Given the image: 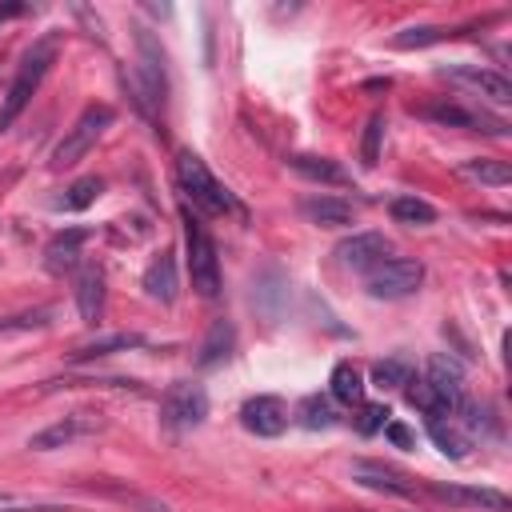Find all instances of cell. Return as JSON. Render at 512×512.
<instances>
[{
  "instance_id": "cell-27",
  "label": "cell",
  "mask_w": 512,
  "mask_h": 512,
  "mask_svg": "<svg viewBox=\"0 0 512 512\" xmlns=\"http://www.w3.org/2000/svg\"><path fill=\"white\" fill-rule=\"evenodd\" d=\"M460 172H464V176H472V180H480V184H492V188H504V184L512 180V168H508L504 160H492V156L464 160V164H460Z\"/></svg>"
},
{
  "instance_id": "cell-31",
  "label": "cell",
  "mask_w": 512,
  "mask_h": 512,
  "mask_svg": "<svg viewBox=\"0 0 512 512\" xmlns=\"http://www.w3.org/2000/svg\"><path fill=\"white\" fill-rule=\"evenodd\" d=\"M388 404H360V416H356V432L360 436H376V432H384V424H388Z\"/></svg>"
},
{
  "instance_id": "cell-10",
  "label": "cell",
  "mask_w": 512,
  "mask_h": 512,
  "mask_svg": "<svg viewBox=\"0 0 512 512\" xmlns=\"http://www.w3.org/2000/svg\"><path fill=\"white\" fill-rule=\"evenodd\" d=\"M428 496H436L440 504L448 508H476V512H512V500L508 492L500 488H488V484H428Z\"/></svg>"
},
{
  "instance_id": "cell-21",
  "label": "cell",
  "mask_w": 512,
  "mask_h": 512,
  "mask_svg": "<svg viewBox=\"0 0 512 512\" xmlns=\"http://www.w3.org/2000/svg\"><path fill=\"white\" fill-rule=\"evenodd\" d=\"M328 400H336L344 408L364 404V376H360V368L352 360L332 364V372H328Z\"/></svg>"
},
{
  "instance_id": "cell-12",
  "label": "cell",
  "mask_w": 512,
  "mask_h": 512,
  "mask_svg": "<svg viewBox=\"0 0 512 512\" xmlns=\"http://www.w3.org/2000/svg\"><path fill=\"white\" fill-rule=\"evenodd\" d=\"M100 428H104V420H100V416H92V412H72V416H64V420H56V424L40 428V432L28 440V448H36V452L68 448V444H76V440H84V436H96Z\"/></svg>"
},
{
  "instance_id": "cell-26",
  "label": "cell",
  "mask_w": 512,
  "mask_h": 512,
  "mask_svg": "<svg viewBox=\"0 0 512 512\" xmlns=\"http://www.w3.org/2000/svg\"><path fill=\"white\" fill-rule=\"evenodd\" d=\"M296 420L304 424V428H332L340 416H336V408H332V400L328 396H320V392H312V396H304L300 400V408H296Z\"/></svg>"
},
{
  "instance_id": "cell-24",
  "label": "cell",
  "mask_w": 512,
  "mask_h": 512,
  "mask_svg": "<svg viewBox=\"0 0 512 512\" xmlns=\"http://www.w3.org/2000/svg\"><path fill=\"white\" fill-rule=\"evenodd\" d=\"M388 212H392L396 224H408V228H428V224H436V208H432L428 200L412 196V192L392 196V200H388Z\"/></svg>"
},
{
  "instance_id": "cell-5",
  "label": "cell",
  "mask_w": 512,
  "mask_h": 512,
  "mask_svg": "<svg viewBox=\"0 0 512 512\" xmlns=\"http://www.w3.org/2000/svg\"><path fill=\"white\" fill-rule=\"evenodd\" d=\"M116 120V112L108 108V104H88L80 116H76V124L64 132V140L52 148V168H72V164H80L88 152H92V144L104 136V128Z\"/></svg>"
},
{
  "instance_id": "cell-8",
  "label": "cell",
  "mask_w": 512,
  "mask_h": 512,
  "mask_svg": "<svg viewBox=\"0 0 512 512\" xmlns=\"http://www.w3.org/2000/svg\"><path fill=\"white\" fill-rule=\"evenodd\" d=\"M416 116L440 124V128H464V132H488V136H508V124L500 116H488L480 108H468V104H456V100H432V104H420Z\"/></svg>"
},
{
  "instance_id": "cell-14",
  "label": "cell",
  "mask_w": 512,
  "mask_h": 512,
  "mask_svg": "<svg viewBox=\"0 0 512 512\" xmlns=\"http://www.w3.org/2000/svg\"><path fill=\"white\" fill-rule=\"evenodd\" d=\"M444 76L456 80V84H464V88H472V92H480L492 104H512V80L504 72H496V68H484V64H448Z\"/></svg>"
},
{
  "instance_id": "cell-15",
  "label": "cell",
  "mask_w": 512,
  "mask_h": 512,
  "mask_svg": "<svg viewBox=\"0 0 512 512\" xmlns=\"http://www.w3.org/2000/svg\"><path fill=\"white\" fill-rule=\"evenodd\" d=\"M104 268L100 264H80L76 272V308L84 324H100L104 320V304H108V288H104Z\"/></svg>"
},
{
  "instance_id": "cell-34",
  "label": "cell",
  "mask_w": 512,
  "mask_h": 512,
  "mask_svg": "<svg viewBox=\"0 0 512 512\" xmlns=\"http://www.w3.org/2000/svg\"><path fill=\"white\" fill-rule=\"evenodd\" d=\"M0 512H68L60 504H16V508H0Z\"/></svg>"
},
{
  "instance_id": "cell-23",
  "label": "cell",
  "mask_w": 512,
  "mask_h": 512,
  "mask_svg": "<svg viewBox=\"0 0 512 512\" xmlns=\"http://www.w3.org/2000/svg\"><path fill=\"white\" fill-rule=\"evenodd\" d=\"M232 348H236V328H232L228 320H212V328L204 332V340H200V348H196V364H200V368H212V364L228 360Z\"/></svg>"
},
{
  "instance_id": "cell-35",
  "label": "cell",
  "mask_w": 512,
  "mask_h": 512,
  "mask_svg": "<svg viewBox=\"0 0 512 512\" xmlns=\"http://www.w3.org/2000/svg\"><path fill=\"white\" fill-rule=\"evenodd\" d=\"M24 12H28V4H0V28L8 20H16V16H24Z\"/></svg>"
},
{
  "instance_id": "cell-25",
  "label": "cell",
  "mask_w": 512,
  "mask_h": 512,
  "mask_svg": "<svg viewBox=\"0 0 512 512\" xmlns=\"http://www.w3.org/2000/svg\"><path fill=\"white\" fill-rule=\"evenodd\" d=\"M412 376H416V364H412L408 356H400V352L372 364V384L384 388V392H388V388H404Z\"/></svg>"
},
{
  "instance_id": "cell-20",
  "label": "cell",
  "mask_w": 512,
  "mask_h": 512,
  "mask_svg": "<svg viewBox=\"0 0 512 512\" xmlns=\"http://www.w3.org/2000/svg\"><path fill=\"white\" fill-rule=\"evenodd\" d=\"M148 340L140 332H108V336H96L88 344H80L68 364H88V360H100V356H112V352H132V348H144Z\"/></svg>"
},
{
  "instance_id": "cell-22",
  "label": "cell",
  "mask_w": 512,
  "mask_h": 512,
  "mask_svg": "<svg viewBox=\"0 0 512 512\" xmlns=\"http://www.w3.org/2000/svg\"><path fill=\"white\" fill-rule=\"evenodd\" d=\"M288 168H292L296 176H304V180H316V184H352V176H348L336 160H328V156L296 152V156H288Z\"/></svg>"
},
{
  "instance_id": "cell-16",
  "label": "cell",
  "mask_w": 512,
  "mask_h": 512,
  "mask_svg": "<svg viewBox=\"0 0 512 512\" xmlns=\"http://www.w3.org/2000/svg\"><path fill=\"white\" fill-rule=\"evenodd\" d=\"M300 212H304L316 228H348V224L356 220V204L344 200V196H332V192L304 196V200H300Z\"/></svg>"
},
{
  "instance_id": "cell-4",
  "label": "cell",
  "mask_w": 512,
  "mask_h": 512,
  "mask_svg": "<svg viewBox=\"0 0 512 512\" xmlns=\"http://www.w3.org/2000/svg\"><path fill=\"white\" fill-rule=\"evenodd\" d=\"M184 220V248H188V276H192V288L204 296V300H216L220 296V252H216V240L212 232L204 228V220L184 204L180 212Z\"/></svg>"
},
{
  "instance_id": "cell-18",
  "label": "cell",
  "mask_w": 512,
  "mask_h": 512,
  "mask_svg": "<svg viewBox=\"0 0 512 512\" xmlns=\"http://www.w3.org/2000/svg\"><path fill=\"white\" fill-rule=\"evenodd\" d=\"M140 284H144V292H148L152 300H160V304H172V300H176V292H180L176 256H172V252H160V256H156V260L144 268Z\"/></svg>"
},
{
  "instance_id": "cell-7",
  "label": "cell",
  "mask_w": 512,
  "mask_h": 512,
  "mask_svg": "<svg viewBox=\"0 0 512 512\" xmlns=\"http://www.w3.org/2000/svg\"><path fill=\"white\" fill-rule=\"evenodd\" d=\"M420 284H424V264L408 256H388L364 276V288L372 300H408L420 292Z\"/></svg>"
},
{
  "instance_id": "cell-36",
  "label": "cell",
  "mask_w": 512,
  "mask_h": 512,
  "mask_svg": "<svg viewBox=\"0 0 512 512\" xmlns=\"http://www.w3.org/2000/svg\"><path fill=\"white\" fill-rule=\"evenodd\" d=\"M4 500H8V496H4V492H0V504H4Z\"/></svg>"
},
{
  "instance_id": "cell-29",
  "label": "cell",
  "mask_w": 512,
  "mask_h": 512,
  "mask_svg": "<svg viewBox=\"0 0 512 512\" xmlns=\"http://www.w3.org/2000/svg\"><path fill=\"white\" fill-rule=\"evenodd\" d=\"M468 28H404V32H396L392 36V44L396 48H428V44H440V40H456V36H464Z\"/></svg>"
},
{
  "instance_id": "cell-13",
  "label": "cell",
  "mask_w": 512,
  "mask_h": 512,
  "mask_svg": "<svg viewBox=\"0 0 512 512\" xmlns=\"http://www.w3.org/2000/svg\"><path fill=\"white\" fill-rule=\"evenodd\" d=\"M352 480L372 488V492H384V496H416V480L396 468V464H384V460H352Z\"/></svg>"
},
{
  "instance_id": "cell-33",
  "label": "cell",
  "mask_w": 512,
  "mask_h": 512,
  "mask_svg": "<svg viewBox=\"0 0 512 512\" xmlns=\"http://www.w3.org/2000/svg\"><path fill=\"white\" fill-rule=\"evenodd\" d=\"M384 432H388V440H392L396 448H412V440H416V436H412V432H408L404 424H392V420L384 424Z\"/></svg>"
},
{
  "instance_id": "cell-32",
  "label": "cell",
  "mask_w": 512,
  "mask_h": 512,
  "mask_svg": "<svg viewBox=\"0 0 512 512\" xmlns=\"http://www.w3.org/2000/svg\"><path fill=\"white\" fill-rule=\"evenodd\" d=\"M48 308H32V312H20V316H8L0 320V336H12V332H28V328H44L48 324Z\"/></svg>"
},
{
  "instance_id": "cell-9",
  "label": "cell",
  "mask_w": 512,
  "mask_h": 512,
  "mask_svg": "<svg viewBox=\"0 0 512 512\" xmlns=\"http://www.w3.org/2000/svg\"><path fill=\"white\" fill-rule=\"evenodd\" d=\"M392 256V240L384 236V232H376V228H364V232H352V236H344L340 244H336V260L344 264V268H352V272H372L376 264H384Z\"/></svg>"
},
{
  "instance_id": "cell-6",
  "label": "cell",
  "mask_w": 512,
  "mask_h": 512,
  "mask_svg": "<svg viewBox=\"0 0 512 512\" xmlns=\"http://www.w3.org/2000/svg\"><path fill=\"white\" fill-rule=\"evenodd\" d=\"M208 420V392L196 380H176L160 396V424L168 432H192Z\"/></svg>"
},
{
  "instance_id": "cell-30",
  "label": "cell",
  "mask_w": 512,
  "mask_h": 512,
  "mask_svg": "<svg viewBox=\"0 0 512 512\" xmlns=\"http://www.w3.org/2000/svg\"><path fill=\"white\" fill-rule=\"evenodd\" d=\"M384 128H388V120L376 112V116H368V124H364V140H360V164L364 168H376L380 164V140H384Z\"/></svg>"
},
{
  "instance_id": "cell-1",
  "label": "cell",
  "mask_w": 512,
  "mask_h": 512,
  "mask_svg": "<svg viewBox=\"0 0 512 512\" xmlns=\"http://www.w3.org/2000/svg\"><path fill=\"white\" fill-rule=\"evenodd\" d=\"M176 188L184 192V200L192 204L196 216H236V220H248V212L236 200V192L224 188L192 148L176 152Z\"/></svg>"
},
{
  "instance_id": "cell-11",
  "label": "cell",
  "mask_w": 512,
  "mask_h": 512,
  "mask_svg": "<svg viewBox=\"0 0 512 512\" xmlns=\"http://www.w3.org/2000/svg\"><path fill=\"white\" fill-rule=\"evenodd\" d=\"M240 424H244L252 436L272 440V436H280V432L288 428V404H284L280 396H272V392L248 396V400L240 404Z\"/></svg>"
},
{
  "instance_id": "cell-3",
  "label": "cell",
  "mask_w": 512,
  "mask_h": 512,
  "mask_svg": "<svg viewBox=\"0 0 512 512\" xmlns=\"http://www.w3.org/2000/svg\"><path fill=\"white\" fill-rule=\"evenodd\" d=\"M136 40V72H132V92H136V104L144 116H152L160 104H164V92H168V68H164V48L160 40L152 36V28H136L132 32Z\"/></svg>"
},
{
  "instance_id": "cell-19",
  "label": "cell",
  "mask_w": 512,
  "mask_h": 512,
  "mask_svg": "<svg viewBox=\"0 0 512 512\" xmlns=\"http://www.w3.org/2000/svg\"><path fill=\"white\" fill-rule=\"evenodd\" d=\"M424 432H428L432 444H436L444 456H452V460H464L468 448H472V436L456 424V416H424Z\"/></svg>"
},
{
  "instance_id": "cell-17",
  "label": "cell",
  "mask_w": 512,
  "mask_h": 512,
  "mask_svg": "<svg viewBox=\"0 0 512 512\" xmlns=\"http://www.w3.org/2000/svg\"><path fill=\"white\" fill-rule=\"evenodd\" d=\"M88 240V232L84 228H64V232H56L48 244H44V264H48V272H72V268H80V244Z\"/></svg>"
},
{
  "instance_id": "cell-28",
  "label": "cell",
  "mask_w": 512,
  "mask_h": 512,
  "mask_svg": "<svg viewBox=\"0 0 512 512\" xmlns=\"http://www.w3.org/2000/svg\"><path fill=\"white\" fill-rule=\"evenodd\" d=\"M100 192H104V180H100V176H80V180L68 184V192L56 200V208H60V212H80V208H88Z\"/></svg>"
},
{
  "instance_id": "cell-2",
  "label": "cell",
  "mask_w": 512,
  "mask_h": 512,
  "mask_svg": "<svg viewBox=\"0 0 512 512\" xmlns=\"http://www.w3.org/2000/svg\"><path fill=\"white\" fill-rule=\"evenodd\" d=\"M56 52H60V32H44V36L20 56L16 76H12V84L4 88V100H0V136L24 116V108H28L32 96L40 92L44 76H48L52 64H56Z\"/></svg>"
}]
</instances>
